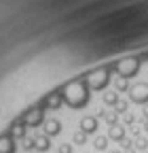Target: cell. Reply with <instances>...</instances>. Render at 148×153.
<instances>
[{
  "label": "cell",
  "instance_id": "cell-1",
  "mask_svg": "<svg viewBox=\"0 0 148 153\" xmlns=\"http://www.w3.org/2000/svg\"><path fill=\"white\" fill-rule=\"evenodd\" d=\"M62 98L72 106V108H83L89 102V87L81 79H72L62 87Z\"/></svg>",
  "mask_w": 148,
  "mask_h": 153
},
{
  "label": "cell",
  "instance_id": "cell-2",
  "mask_svg": "<svg viewBox=\"0 0 148 153\" xmlns=\"http://www.w3.org/2000/svg\"><path fill=\"white\" fill-rule=\"evenodd\" d=\"M140 62H142L140 57H125V60H119L116 64H112L110 70L119 72V76H123V79H131L140 70Z\"/></svg>",
  "mask_w": 148,
  "mask_h": 153
},
{
  "label": "cell",
  "instance_id": "cell-3",
  "mask_svg": "<svg viewBox=\"0 0 148 153\" xmlns=\"http://www.w3.org/2000/svg\"><path fill=\"white\" fill-rule=\"evenodd\" d=\"M85 83L89 89H104L110 83V68H95L85 74Z\"/></svg>",
  "mask_w": 148,
  "mask_h": 153
},
{
  "label": "cell",
  "instance_id": "cell-4",
  "mask_svg": "<svg viewBox=\"0 0 148 153\" xmlns=\"http://www.w3.org/2000/svg\"><path fill=\"white\" fill-rule=\"evenodd\" d=\"M129 100L136 104H148V83H136L129 87Z\"/></svg>",
  "mask_w": 148,
  "mask_h": 153
},
{
  "label": "cell",
  "instance_id": "cell-5",
  "mask_svg": "<svg viewBox=\"0 0 148 153\" xmlns=\"http://www.w3.org/2000/svg\"><path fill=\"white\" fill-rule=\"evenodd\" d=\"M97 117H91V115H87V117L81 119V132L85 134H95L97 132Z\"/></svg>",
  "mask_w": 148,
  "mask_h": 153
},
{
  "label": "cell",
  "instance_id": "cell-6",
  "mask_svg": "<svg viewBox=\"0 0 148 153\" xmlns=\"http://www.w3.org/2000/svg\"><path fill=\"white\" fill-rule=\"evenodd\" d=\"M42 126H45V136H49V138L57 136V134L62 132V121L59 119H47Z\"/></svg>",
  "mask_w": 148,
  "mask_h": 153
},
{
  "label": "cell",
  "instance_id": "cell-7",
  "mask_svg": "<svg viewBox=\"0 0 148 153\" xmlns=\"http://www.w3.org/2000/svg\"><path fill=\"white\" fill-rule=\"evenodd\" d=\"M40 123H42V111H40V108H32V111L26 115V126L36 128V126H40Z\"/></svg>",
  "mask_w": 148,
  "mask_h": 153
},
{
  "label": "cell",
  "instance_id": "cell-8",
  "mask_svg": "<svg viewBox=\"0 0 148 153\" xmlns=\"http://www.w3.org/2000/svg\"><path fill=\"white\" fill-rule=\"evenodd\" d=\"M108 140L123 143V140H125V128H123V126H112V128H108Z\"/></svg>",
  "mask_w": 148,
  "mask_h": 153
},
{
  "label": "cell",
  "instance_id": "cell-9",
  "mask_svg": "<svg viewBox=\"0 0 148 153\" xmlns=\"http://www.w3.org/2000/svg\"><path fill=\"white\" fill-rule=\"evenodd\" d=\"M62 89H57V91H55V94H51L49 96V98L45 100V104H47V108H53V111H57L59 106H62Z\"/></svg>",
  "mask_w": 148,
  "mask_h": 153
},
{
  "label": "cell",
  "instance_id": "cell-10",
  "mask_svg": "<svg viewBox=\"0 0 148 153\" xmlns=\"http://www.w3.org/2000/svg\"><path fill=\"white\" fill-rule=\"evenodd\" d=\"M51 149V140H49V136H36L34 138V151H38V153H45V151H49Z\"/></svg>",
  "mask_w": 148,
  "mask_h": 153
},
{
  "label": "cell",
  "instance_id": "cell-11",
  "mask_svg": "<svg viewBox=\"0 0 148 153\" xmlns=\"http://www.w3.org/2000/svg\"><path fill=\"white\" fill-rule=\"evenodd\" d=\"M17 147H15V138L13 136H2L0 138V153H15Z\"/></svg>",
  "mask_w": 148,
  "mask_h": 153
},
{
  "label": "cell",
  "instance_id": "cell-12",
  "mask_svg": "<svg viewBox=\"0 0 148 153\" xmlns=\"http://www.w3.org/2000/svg\"><path fill=\"white\" fill-rule=\"evenodd\" d=\"M102 119L108 123V128H112V126H119V113H116V111H106Z\"/></svg>",
  "mask_w": 148,
  "mask_h": 153
},
{
  "label": "cell",
  "instance_id": "cell-13",
  "mask_svg": "<svg viewBox=\"0 0 148 153\" xmlns=\"http://www.w3.org/2000/svg\"><path fill=\"white\" fill-rule=\"evenodd\" d=\"M26 132H28V126H26V123H17V126H13V130H11V136H13V138H26Z\"/></svg>",
  "mask_w": 148,
  "mask_h": 153
},
{
  "label": "cell",
  "instance_id": "cell-14",
  "mask_svg": "<svg viewBox=\"0 0 148 153\" xmlns=\"http://www.w3.org/2000/svg\"><path fill=\"white\" fill-rule=\"evenodd\" d=\"M116 102H119V94H116V91H106V94H104V104L116 106Z\"/></svg>",
  "mask_w": 148,
  "mask_h": 153
},
{
  "label": "cell",
  "instance_id": "cell-15",
  "mask_svg": "<svg viewBox=\"0 0 148 153\" xmlns=\"http://www.w3.org/2000/svg\"><path fill=\"white\" fill-rule=\"evenodd\" d=\"M114 89H116V91H129L127 79H123V76H116V79H114Z\"/></svg>",
  "mask_w": 148,
  "mask_h": 153
},
{
  "label": "cell",
  "instance_id": "cell-16",
  "mask_svg": "<svg viewBox=\"0 0 148 153\" xmlns=\"http://www.w3.org/2000/svg\"><path fill=\"white\" fill-rule=\"evenodd\" d=\"M93 147H95L97 151H104V149H108V136H95V140H93Z\"/></svg>",
  "mask_w": 148,
  "mask_h": 153
},
{
  "label": "cell",
  "instance_id": "cell-17",
  "mask_svg": "<svg viewBox=\"0 0 148 153\" xmlns=\"http://www.w3.org/2000/svg\"><path fill=\"white\" fill-rule=\"evenodd\" d=\"M133 149H138V151H148V138H144V136L136 138V140H133Z\"/></svg>",
  "mask_w": 148,
  "mask_h": 153
},
{
  "label": "cell",
  "instance_id": "cell-18",
  "mask_svg": "<svg viewBox=\"0 0 148 153\" xmlns=\"http://www.w3.org/2000/svg\"><path fill=\"white\" fill-rule=\"evenodd\" d=\"M72 140H74V145H78V147H81V145H85V143H87V134L78 130V132L72 136Z\"/></svg>",
  "mask_w": 148,
  "mask_h": 153
},
{
  "label": "cell",
  "instance_id": "cell-19",
  "mask_svg": "<svg viewBox=\"0 0 148 153\" xmlns=\"http://www.w3.org/2000/svg\"><path fill=\"white\" fill-rule=\"evenodd\" d=\"M127 108H129V104H127L125 100H119V102H116V106H114V111H116L119 115H125V113H127Z\"/></svg>",
  "mask_w": 148,
  "mask_h": 153
},
{
  "label": "cell",
  "instance_id": "cell-20",
  "mask_svg": "<svg viewBox=\"0 0 148 153\" xmlns=\"http://www.w3.org/2000/svg\"><path fill=\"white\" fill-rule=\"evenodd\" d=\"M57 153H72V145H59V149H57Z\"/></svg>",
  "mask_w": 148,
  "mask_h": 153
},
{
  "label": "cell",
  "instance_id": "cell-21",
  "mask_svg": "<svg viewBox=\"0 0 148 153\" xmlns=\"http://www.w3.org/2000/svg\"><path fill=\"white\" fill-rule=\"evenodd\" d=\"M133 121H136V117H133V115H131V113H125V123H127V126H131Z\"/></svg>",
  "mask_w": 148,
  "mask_h": 153
},
{
  "label": "cell",
  "instance_id": "cell-22",
  "mask_svg": "<svg viewBox=\"0 0 148 153\" xmlns=\"http://www.w3.org/2000/svg\"><path fill=\"white\" fill-rule=\"evenodd\" d=\"M131 138H140V128H131Z\"/></svg>",
  "mask_w": 148,
  "mask_h": 153
},
{
  "label": "cell",
  "instance_id": "cell-23",
  "mask_svg": "<svg viewBox=\"0 0 148 153\" xmlns=\"http://www.w3.org/2000/svg\"><path fill=\"white\" fill-rule=\"evenodd\" d=\"M144 119H146V121H148V106H146V108H144Z\"/></svg>",
  "mask_w": 148,
  "mask_h": 153
},
{
  "label": "cell",
  "instance_id": "cell-24",
  "mask_svg": "<svg viewBox=\"0 0 148 153\" xmlns=\"http://www.w3.org/2000/svg\"><path fill=\"white\" fill-rule=\"evenodd\" d=\"M125 153H136V149L131 147V149H125Z\"/></svg>",
  "mask_w": 148,
  "mask_h": 153
},
{
  "label": "cell",
  "instance_id": "cell-25",
  "mask_svg": "<svg viewBox=\"0 0 148 153\" xmlns=\"http://www.w3.org/2000/svg\"><path fill=\"white\" fill-rule=\"evenodd\" d=\"M144 132L148 134V121H144Z\"/></svg>",
  "mask_w": 148,
  "mask_h": 153
},
{
  "label": "cell",
  "instance_id": "cell-26",
  "mask_svg": "<svg viewBox=\"0 0 148 153\" xmlns=\"http://www.w3.org/2000/svg\"><path fill=\"white\" fill-rule=\"evenodd\" d=\"M108 153H121V151H108Z\"/></svg>",
  "mask_w": 148,
  "mask_h": 153
},
{
  "label": "cell",
  "instance_id": "cell-27",
  "mask_svg": "<svg viewBox=\"0 0 148 153\" xmlns=\"http://www.w3.org/2000/svg\"><path fill=\"white\" fill-rule=\"evenodd\" d=\"M144 153H148V151H144Z\"/></svg>",
  "mask_w": 148,
  "mask_h": 153
}]
</instances>
